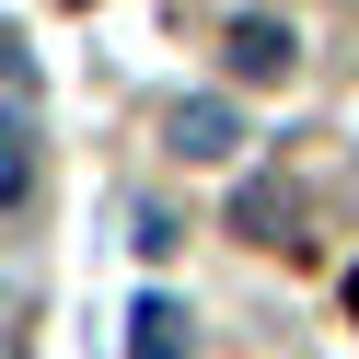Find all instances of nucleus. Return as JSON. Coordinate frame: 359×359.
Returning <instances> with one entry per match:
<instances>
[{
	"label": "nucleus",
	"instance_id": "1",
	"mask_svg": "<svg viewBox=\"0 0 359 359\" xmlns=\"http://www.w3.org/2000/svg\"><path fill=\"white\" fill-rule=\"evenodd\" d=\"M174 151H186V163H232V151H243V116H232L220 93L174 104Z\"/></svg>",
	"mask_w": 359,
	"mask_h": 359
},
{
	"label": "nucleus",
	"instance_id": "2",
	"mask_svg": "<svg viewBox=\"0 0 359 359\" xmlns=\"http://www.w3.org/2000/svg\"><path fill=\"white\" fill-rule=\"evenodd\" d=\"M220 47H232V70H243V81H290V58H302V35H290V24H266V12H243V24L220 35Z\"/></svg>",
	"mask_w": 359,
	"mask_h": 359
},
{
	"label": "nucleus",
	"instance_id": "3",
	"mask_svg": "<svg viewBox=\"0 0 359 359\" xmlns=\"http://www.w3.org/2000/svg\"><path fill=\"white\" fill-rule=\"evenodd\" d=\"M128 325H140V336H128V359H186V302H163V290H151Z\"/></svg>",
	"mask_w": 359,
	"mask_h": 359
},
{
	"label": "nucleus",
	"instance_id": "4",
	"mask_svg": "<svg viewBox=\"0 0 359 359\" xmlns=\"http://www.w3.org/2000/svg\"><path fill=\"white\" fill-rule=\"evenodd\" d=\"M35 186V140H24V116H0V209Z\"/></svg>",
	"mask_w": 359,
	"mask_h": 359
},
{
	"label": "nucleus",
	"instance_id": "5",
	"mask_svg": "<svg viewBox=\"0 0 359 359\" xmlns=\"http://www.w3.org/2000/svg\"><path fill=\"white\" fill-rule=\"evenodd\" d=\"M348 313H359V278H348Z\"/></svg>",
	"mask_w": 359,
	"mask_h": 359
}]
</instances>
